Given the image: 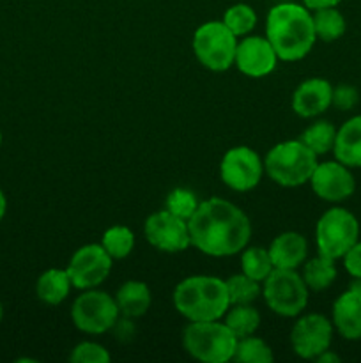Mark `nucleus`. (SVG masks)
I'll return each instance as SVG.
<instances>
[{
  "label": "nucleus",
  "instance_id": "a878e982",
  "mask_svg": "<svg viewBox=\"0 0 361 363\" xmlns=\"http://www.w3.org/2000/svg\"><path fill=\"white\" fill-rule=\"evenodd\" d=\"M134 243H137L134 233L126 225H112L103 233L101 238V247L113 261L126 259L133 252Z\"/></svg>",
  "mask_w": 361,
  "mask_h": 363
},
{
  "label": "nucleus",
  "instance_id": "cd10ccee",
  "mask_svg": "<svg viewBox=\"0 0 361 363\" xmlns=\"http://www.w3.org/2000/svg\"><path fill=\"white\" fill-rule=\"evenodd\" d=\"M227 293H229L230 305H248L253 303L262 294V284L250 279L243 272L239 275H232L225 280Z\"/></svg>",
  "mask_w": 361,
  "mask_h": 363
},
{
  "label": "nucleus",
  "instance_id": "a19ab883",
  "mask_svg": "<svg viewBox=\"0 0 361 363\" xmlns=\"http://www.w3.org/2000/svg\"><path fill=\"white\" fill-rule=\"evenodd\" d=\"M0 145H2V131H0Z\"/></svg>",
  "mask_w": 361,
  "mask_h": 363
},
{
  "label": "nucleus",
  "instance_id": "72a5a7b5",
  "mask_svg": "<svg viewBox=\"0 0 361 363\" xmlns=\"http://www.w3.org/2000/svg\"><path fill=\"white\" fill-rule=\"evenodd\" d=\"M343 268L354 280L361 279V241H356L342 257Z\"/></svg>",
  "mask_w": 361,
  "mask_h": 363
},
{
  "label": "nucleus",
  "instance_id": "ea45409f",
  "mask_svg": "<svg viewBox=\"0 0 361 363\" xmlns=\"http://www.w3.org/2000/svg\"><path fill=\"white\" fill-rule=\"evenodd\" d=\"M2 318H4V308H2V303H0V323H2Z\"/></svg>",
  "mask_w": 361,
  "mask_h": 363
},
{
  "label": "nucleus",
  "instance_id": "f3484780",
  "mask_svg": "<svg viewBox=\"0 0 361 363\" xmlns=\"http://www.w3.org/2000/svg\"><path fill=\"white\" fill-rule=\"evenodd\" d=\"M331 323L342 339L361 340V294L349 287L340 294L331 308Z\"/></svg>",
  "mask_w": 361,
  "mask_h": 363
},
{
  "label": "nucleus",
  "instance_id": "4c0bfd02",
  "mask_svg": "<svg viewBox=\"0 0 361 363\" xmlns=\"http://www.w3.org/2000/svg\"><path fill=\"white\" fill-rule=\"evenodd\" d=\"M6 211H7V199L6 195H4L2 188H0V222H2V218L6 216Z\"/></svg>",
  "mask_w": 361,
  "mask_h": 363
},
{
  "label": "nucleus",
  "instance_id": "4be33fe9",
  "mask_svg": "<svg viewBox=\"0 0 361 363\" xmlns=\"http://www.w3.org/2000/svg\"><path fill=\"white\" fill-rule=\"evenodd\" d=\"M301 277H303L304 284L314 293H321L328 287L333 286V282L338 277V269H336V261L324 257V255L317 254L315 257L306 259L301 266Z\"/></svg>",
  "mask_w": 361,
  "mask_h": 363
},
{
  "label": "nucleus",
  "instance_id": "2eb2a0df",
  "mask_svg": "<svg viewBox=\"0 0 361 363\" xmlns=\"http://www.w3.org/2000/svg\"><path fill=\"white\" fill-rule=\"evenodd\" d=\"M278 55L265 35H244L237 41L234 66L250 78H264L275 71Z\"/></svg>",
  "mask_w": 361,
  "mask_h": 363
},
{
  "label": "nucleus",
  "instance_id": "412c9836",
  "mask_svg": "<svg viewBox=\"0 0 361 363\" xmlns=\"http://www.w3.org/2000/svg\"><path fill=\"white\" fill-rule=\"evenodd\" d=\"M71 289H73V284H71L69 275H67V269H46L45 273L39 275L38 282H35L38 298L42 303L52 305V307L64 303L69 296Z\"/></svg>",
  "mask_w": 361,
  "mask_h": 363
},
{
  "label": "nucleus",
  "instance_id": "c9c22d12",
  "mask_svg": "<svg viewBox=\"0 0 361 363\" xmlns=\"http://www.w3.org/2000/svg\"><path fill=\"white\" fill-rule=\"evenodd\" d=\"M340 2H343V0H301V4L310 11L324 9V7H338Z\"/></svg>",
  "mask_w": 361,
  "mask_h": 363
},
{
  "label": "nucleus",
  "instance_id": "dca6fc26",
  "mask_svg": "<svg viewBox=\"0 0 361 363\" xmlns=\"http://www.w3.org/2000/svg\"><path fill=\"white\" fill-rule=\"evenodd\" d=\"M333 103V85L326 78H306L292 94V110L303 119H314L328 112Z\"/></svg>",
  "mask_w": 361,
  "mask_h": 363
},
{
  "label": "nucleus",
  "instance_id": "6ab92c4d",
  "mask_svg": "<svg viewBox=\"0 0 361 363\" xmlns=\"http://www.w3.org/2000/svg\"><path fill=\"white\" fill-rule=\"evenodd\" d=\"M333 155L349 169H361V116L350 117L336 130Z\"/></svg>",
  "mask_w": 361,
  "mask_h": 363
},
{
  "label": "nucleus",
  "instance_id": "5701e85b",
  "mask_svg": "<svg viewBox=\"0 0 361 363\" xmlns=\"http://www.w3.org/2000/svg\"><path fill=\"white\" fill-rule=\"evenodd\" d=\"M225 318V325L229 326L230 332L237 337V340L244 339V337L255 335V332L260 326V312L251 303L248 305H230Z\"/></svg>",
  "mask_w": 361,
  "mask_h": 363
},
{
  "label": "nucleus",
  "instance_id": "0eeeda50",
  "mask_svg": "<svg viewBox=\"0 0 361 363\" xmlns=\"http://www.w3.org/2000/svg\"><path fill=\"white\" fill-rule=\"evenodd\" d=\"M356 241H360V222L345 208H329L315 225V245L324 257L338 261Z\"/></svg>",
  "mask_w": 361,
  "mask_h": 363
},
{
  "label": "nucleus",
  "instance_id": "2f4dec72",
  "mask_svg": "<svg viewBox=\"0 0 361 363\" xmlns=\"http://www.w3.org/2000/svg\"><path fill=\"white\" fill-rule=\"evenodd\" d=\"M71 363H108L112 360L108 350L105 346L98 342H91V340H85V342L76 344V346L71 350L69 358Z\"/></svg>",
  "mask_w": 361,
  "mask_h": 363
},
{
  "label": "nucleus",
  "instance_id": "a211bd4d",
  "mask_svg": "<svg viewBox=\"0 0 361 363\" xmlns=\"http://www.w3.org/2000/svg\"><path fill=\"white\" fill-rule=\"evenodd\" d=\"M273 266L278 269H297L308 259V241L303 234L287 230L269 245Z\"/></svg>",
  "mask_w": 361,
  "mask_h": 363
},
{
  "label": "nucleus",
  "instance_id": "f704fd0d",
  "mask_svg": "<svg viewBox=\"0 0 361 363\" xmlns=\"http://www.w3.org/2000/svg\"><path fill=\"white\" fill-rule=\"evenodd\" d=\"M112 330L119 342H130L134 335L133 321H131V318H124V315H119V319L112 326Z\"/></svg>",
  "mask_w": 361,
  "mask_h": 363
},
{
  "label": "nucleus",
  "instance_id": "393cba45",
  "mask_svg": "<svg viewBox=\"0 0 361 363\" xmlns=\"http://www.w3.org/2000/svg\"><path fill=\"white\" fill-rule=\"evenodd\" d=\"M336 138V128L329 121H315L314 124L306 128L299 135V140L306 145L310 151H314L317 156H324L328 152H333Z\"/></svg>",
  "mask_w": 361,
  "mask_h": 363
},
{
  "label": "nucleus",
  "instance_id": "7c9ffc66",
  "mask_svg": "<svg viewBox=\"0 0 361 363\" xmlns=\"http://www.w3.org/2000/svg\"><path fill=\"white\" fill-rule=\"evenodd\" d=\"M198 201L197 194L190 188H173L168 195H166V201H165V209L170 211L172 215L179 216L183 220H190L191 215L197 211Z\"/></svg>",
  "mask_w": 361,
  "mask_h": 363
},
{
  "label": "nucleus",
  "instance_id": "ddd939ff",
  "mask_svg": "<svg viewBox=\"0 0 361 363\" xmlns=\"http://www.w3.org/2000/svg\"><path fill=\"white\" fill-rule=\"evenodd\" d=\"M144 236L151 247L165 254H180L191 247L188 220L179 218L166 209L147 216Z\"/></svg>",
  "mask_w": 361,
  "mask_h": 363
},
{
  "label": "nucleus",
  "instance_id": "6e6552de",
  "mask_svg": "<svg viewBox=\"0 0 361 363\" xmlns=\"http://www.w3.org/2000/svg\"><path fill=\"white\" fill-rule=\"evenodd\" d=\"M191 45L195 57L205 69L223 73L234 66L237 38L223 21L211 20L202 23L195 30Z\"/></svg>",
  "mask_w": 361,
  "mask_h": 363
},
{
  "label": "nucleus",
  "instance_id": "b1692460",
  "mask_svg": "<svg viewBox=\"0 0 361 363\" xmlns=\"http://www.w3.org/2000/svg\"><path fill=\"white\" fill-rule=\"evenodd\" d=\"M314 16V28L317 39L324 43L338 41L347 30L345 16L336 7H324L311 13Z\"/></svg>",
  "mask_w": 361,
  "mask_h": 363
},
{
  "label": "nucleus",
  "instance_id": "bb28decb",
  "mask_svg": "<svg viewBox=\"0 0 361 363\" xmlns=\"http://www.w3.org/2000/svg\"><path fill=\"white\" fill-rule=\"evenodd\" d=\"M241 269L246 277L264 282L275 269L269 250L264 247H246L241 252Z\"/></svg>",
  "mask_w": 361,
  "mask_h": 363
},
{
  "label": "nucleus",
  "instance_id": "9b49d317",
  "mask_svg": "<svg viewBox=\"0 0 361 363\" xmlns=\"http://www.w3.org/2000/svg\"><path fill=\"white\" fill-rule=\"evenodd\" d=\"M112 266L113 259L101 243H88L71 255L66 269L74 289L85 291L101 286L112 273Z\"/></svg>",
  "mask_w": 361,
  "mask_h": 363
},
{
  "label": "nucleus",
  "instance_id": "e433bc0d",
  "mask_svg": "<svg viewBox=\"0 0 361 363\" xmlns=\"http://www.w3.org/2000/svg\"><path fill=\"white\" fill-rule=\"evenodd\" d=\"M317 363H338L340 362V357L336 353H333L331 350L324 351V353L321 354V357H317Z\"/></svg>",
  "mask_w": 361,
  "mask_h": 363
},
{
  "label": "nucleus",
  "instance_id": "39448f33",
  "mask_svg": "<svg viewBox=\"0 0 361 363\" xmlns=\"http://www.w3.org/2000/svg\"><path fill=\"white\" fill-rule=\"evenodd\" d=\"M237 337L229 326L218 321L190 323L183 332V347L191 358L204 363H227L234 360Z\"/></svg>",
  "mask_w": 361,
  "mask_h": 363
},
{
  "label": "nucleus",
  "instance_id": "9d476101",
  "mask_svg": "<svg viewBox=\"0 0 361 363\" xmlns=\"http://www.w3.org/2000/svg\"><path fill=\"white\" fill-rule=\"evenodd\" d=\"M264 177V160L248 145H236L223 155L219 163V179L234 191H250Z\"/></svg>",
  "mask_w": 361,
  "mask_h": 363
},
{
  "label": "nucleus",
  "instance_id": "20e7f679",
  "mask_svg": "<svg viewBox=\"0 0 361 363\" xmlns=\"http://www.w3.org/2000/svg\"><path fill=\"white\" fill-rule=\"evenodd\" d=\"M319 156L303 142L283 140L273 145L264 158V172L275 184L283 188H297L310 183Z\"/></svg>",
  "mask_w": 361,
  "mask_h": 363
},
{
  "label": "nucleus",
  "instance_id": "4468645a",
  "mask_svg": "<svg viewBox=\"0 0 361 363\" xmlns=\"http://www.w3.org/2000/svg\"><path fill=\"white\" fill-rule=\"evenodd\" d=\"M311 191L319 199L331 204L347 201L356 191V179L353 169L340 163L338 160L319 162L310 177Z\"/></svg>",
  "mask_w": 361,
  "mask_h": 363
},
{
  "label": "nucleus",
  "instance_id": "f8f14e48",
  "mask_svg": "<svg viewBox=\"0 0 361 363\" xmlns=\"http://www.w3.org/2000/svg\"><path fill=\"white\" fill-rule=\"evenodd\" d=\"M335 326L322 314H304L294 323L290 344L294 353L303 360H317L324 351L331 350Z\"/></svg>",
  "mask_w": 361,
  "mask_h": 363
},
{
  "label": "nucleus",
  "instance_id": "aec40b11",
  "mask_svg": "<svg viewBox=\"0 0 361 363\" xmlns=\"http://www.w3.org/2000/svg\"><path fill=\"white\" fill-rule=\"evenodd\" d=\"M115 303L120 315L138 319L149 312L152 305V293L149 286L140 280H127L117 289Z\"/></svg>",
  "mask_w": 361,
  "mask_h": 363
},
{
  "label": "nucleus",
  "instance_id": "c85d7f7f",
  "mask_svg": "<svg viewBox=\"0 0 361 363\" xmlns=\"http://www.w3.org/2000/svg\"><path fill=\"white\" fill-rule=\"evenodd\" d=\"M275 354L269 344L258 337L250 335L237 340L234 362L237 363H273Z\"/></svg>",
  "mask_w": 361,
  "mask_h": 363
},
{
  "label": "nucleus",
  "instance_id": "c756f323",
  "mask_svg": "<svg viewBox=\"0 0 361 363\" xmlns=\"http://www.w3.org/2000/svg\"><path fill=\"white\" fill-rule=\"evenodd\" d=\"M223 23L230 28L236 38H244V35L250 34L251 30L257 25V13L251 6L248 4L239 2L230 6L229 9L223 14Z\"/></svg>",
  "mask_w": 361,
  "mask_h": 363
},
{
  "label": "nucleus",
  "instance_id": "1a4fd4ad",
  "mask_svg": "<svg viewBox=\"0 0 361 363\" xmlns=\"http://www.w3.org/2000/svg\"><path fill=\"white\" fill-rule=\"evenodd\" d=\"M120 312L115 298L105 291L94 289L81 291L80 296L71 305V321L76 330L87 335H103L110 332Z\"/></svg>",
  "mask_w": 361,
  "mask_h": 363
},
{
  "label": "nucleus",
  "instance_id": "473e14b6",
  "mask_svg": "<svg viewBox=\"0 0 361 363\" xmlns=\"http://www.w3.org/2000/svg\"><path fill=\"white\" fill-rule=\"evenodd\" d=\"M360 103V92L354 85L340 84L333 87V103L331 106H336L342 112H349Z\"/></svg>",
  "mask_w": 361,
  "mask_h": 363
},
{
  "label": "nucleus",
  "instance_id": "f03ea898",
  "mask_svg": "<svg viewBox=\"0 0 361 363\" xmlns=\"http://www.w3.org/2000/svg\"><path fill=\"white\" fill-rule=\"evenodd\" d=\"M265 38L283 62L304 59L317 41L311 11L303 4H276L265 18Z\"/></svg>",
  "mask_w": 361,
  "mask_h": 363
},
{
  "label": "nucleus",
  "instance_id": "58836bf2",
  "mask_svg": "<svg viewBox=\"0 0 361 363\" xmlns=\"http://www.w3.org/2000/svg\"><path fill=\"white\" fill-rule=\"evenodd\" d=\"M350 287H354V289L357 291V293L361 294V279H357V280H354V284Z\"/></svg>",
  "mask_w": 361,
  "mask_h": 363
},
{
  "label": "nucleus",
  "instance_id": "7ed1b4c3",
  "mask_svg": "<svg viewBox=\"0 0 361 363\" xmlns=\"http://www.w3.org/2000/svg\"><path fill=\"white\" fill-rule=\"evenodd\" d=\"M176 311L190 323L218 321L230 307L227 284L211 275H191L180 280L172 294Z\"/></svg>",
  "mask_w": 361,
  "mask_h": 363
},
{
  "label": "nucleus",
  "instance_id": "423d86ee",
  "mask_svg": "<svg viewBox=\"0 0 361 363\" xmlns=\"http://www.w3.org/2000/svg\"><path fill=\"white\" fill-rule=\"evenodd\" d=\"M262 296L271 312L282 318H297L306 308L310 289L297 269L275 268L262 282Z\"/></svg>",
  "mask_w": 361,
  "mask_h": 363
},
{
  "label": "nucleus",
  "instance_id": "f257e3e1",
  "mask_svg": "<svg viewBox=\"0 0 361 363\" xmlns=\"http://www.w3.org/2000/svg\"><path fill=\"white\" fill-rule=\"evenodd\" d=\"M191 247L209 257H230L248 247L251 222L246 213L227 199L200 201L188 220Z\"/></svg>",
  "mask_w": 361,
  "mask_h": 363
}]
</instances>
